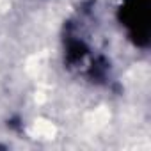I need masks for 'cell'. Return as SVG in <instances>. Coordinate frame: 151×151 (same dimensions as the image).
<instances>
[{"mask_svg": "<svg viewBox=\"0 0 151 151\" xmlns=\"http://www.w3.org/2000/svg\"><path fill=\"white\" fill-rule=\"evenodd\" d=\"M121 22L130 30L133 41L140 46L147 45L149 36V0H124L121 7Z\"/></svg>", "mask_w": 151, "mask_h": 151, "instance_id": "cell-1", "label": "cell"}]
</instances>
